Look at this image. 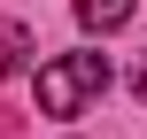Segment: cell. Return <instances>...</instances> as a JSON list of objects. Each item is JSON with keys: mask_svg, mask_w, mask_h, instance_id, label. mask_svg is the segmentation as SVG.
I'll use <instances>...</instances> for the list:
<instances>
[{"mask_svg": "<svg viewBox=\"0 0 147 139\" xmlns=\"http://www.w3.org/2000/svg\"><path fill=\"white\" fill-rule=\"evenodd\" d=\"M23 62H31V31L23 23H0V77H16Z\"/></svg>", "mask_w": 147, "mask_h": 139, "instance_id": "3", "label": "cell"}, {"mask_svg": "<svg viewBox=\"0 0 147 139\" xmlns=\"http://www.w3.org/2000/svg\"><path fill=\"white\" fill-rule=\"evenodd\" d=\"M109 77H116V70H109V54H93V46H85V54H62V62H47V70H39V108L70 124V116H85V108L109 93Z\"/></svg>", "mask_w": 147, "mask_h": 139, "instance_id": "1", "label": "cell"}, {"mask_svg": "<svg viewBox=\"0 0 147 139\" xmlns=\"http://www.w3.org/2000/svg\"><path fill=\"white\" fill-rule=\"evenodd\" d=\"M132 85H140V101H147V54H140V77H132Z\"/></svg>", "mask_w": 147, "mask_h": 139, "instance_id": "4", "label": "cell"}, {"mask_svg": "<svg viewBox=\"0 0 147 139\" xmlns=\"http://www.w3.org/2000/svg\"><path fill=\"white\" fill-rule=\"evenodd\" d=\"M132 8H140V0H78V23H85V31H124Z\"/></svg>", "mask_w": 147, "mask_h": 139, "instance_id": "2", "label": "cell"}]
</instances>
